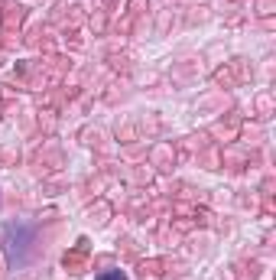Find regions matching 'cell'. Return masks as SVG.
Instances as JSON below:
<instances>
[{"instance_id":"cell-1","label":"cell","mask_w":276,"mask_h":280,"mask_svg":"<svg viewBox=\"0 0 276 280\" xmlns=\"http://www.w3.org/2000/svg\"><path fill=\"white\" fill-rule=\"evenodd\" d=\"M101 280H123V274H120V270H114V274H104Z\"/></svg>"}]
</instances>
